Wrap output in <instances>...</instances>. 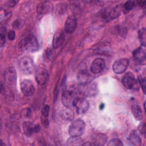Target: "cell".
I'll list each match as a JSON object with an SVG mask.
<instances>
[{
	"label": "cell",
	"instance_id": "1",
	"mask_svg": "<svg viewBox=\"0 0 146 146\" xmlns=\"http://www.w3.org/2000/svg\"><path fill=\"white\" fill-rule=\"evenodd\" d=\"M19 47L27 52H35L39 49V43L37 38L32 34H29L23 38L19 43Z\"/></svg>",
	"mask_w": 146,
	"mask_h": 146
},
{
	"label": "cell",
	"instance_id": "2",
	"mask_svg": "<svg viewBox=\"0 0 146 146\" xmlns=\"http://www.w3.org/2000/svg\"><path fill=\"white\" fill-rule=\"evenodd\" d=\"M21 71L25 75L31 74L35 70V64L33 59L28 56L22 57L19 62Z\"/></svg>",
	"mask_w": 146,
	"mask_h": 146
},
{
	"label": "cell",
	"instance_id": "3",
	"mask_svg": "<svg viewBox=\"0 0 146 146\" xmlns=\"http://www.w3.org/2000/svg\"><path fill=\"white\" fill-rule=\"evenodd\" d=\"M78 98L74 90H65L62 95V102L64 107H71L75 106Z\"/></svg>",
	"mask_w": 146,
	"mask_h": 146
},
{
	"label": "cell",
	"instance_id": "4",
	"mask_svg": "<svg viewBox=\"0 0 146 146\" xmlns=\"http://www.w3.org/2000/svg\"><path fill=\"white\" fill-rule=\"evenodd\" d=\"M85 129V123L81 119H76L71 123L68 132L71 136H80L82 135Z\"/></svg>",
	"mask_w": 146,
	"mask_h": 146
},
{
	"label": "cell",
	"instance_id": "5",
	"mask_svg": "<svg viewBox=\"0 0 146 146\" xmlns=\"http://www.w3.org/2000/svg\"><path fill=\"white\" fill-rule=\"evenodd\" d=\"M3 78L7 87L10 88L14 87L17 82V72L15 68L14 67L6 68L4 71Z\"/></svg>",
	"mask_w": 146,
	"mask_h": 146
},
{
	"label": "cell",
	"instance_id": "6",
	"mask_svg": "<svg viewBox=\"0 0 146 146\" xmlns=\"http://www.w3.org/2000/svg\"><path fill=\"white\" fill-rule=\"evenodd\" d=\"M35 80L40 86L45 84L48 79V72L47 70L43 66H39L35 70Z\"/></svg>",
	"mask_w": 146,
	"mask_h": 146
},
{
	"label": "cell",
	"instance_id": "7",
	"mask_svg": "<svg viewBox=\"0 0 146 146\" xmlns=\"http://www.w3.org/2000/svg\"><path fill=\"white\" fill-rule=\"evenodd\" d=\"M129 64V60L127 58H120L116 60L112 65V70L115 74H120L125 72Z\"/></svg>",
	"mask_w": 146,
	"mask_h": 146
},
{
	"label": "cell",
	"instance_id": "8",
	"mask_svg": "<svg viewBox=\"0 0 146 146\" xmlns=\"http://www.w3.org/2000/svg\"><path fill=\"white\" fill-rule=\"evenodd\" d=\"M20 87L22 93L26 96H31L34 93V86L32 81L29 79L22 80L20 83Z\"/></svg>",
	"mask_w": 146,
	"mask_h": 146
},
{
	"label": "cell",
	"instance_id": "9",
	"mask_svg": "<svg viewBox=\"0 0 146 146\" xmlns=\"http://www.w3.org/2000/svg\"><path fill=\"white\" fill-rule=\"evenodd\" d=\"M105 67V61L102 58L95 59L90 66V70L94 74H99L103 71Z\"/></svg>",
	"mask_w": 146,
	"mask_h": 146
},
{
	"label": "cell",
	"instance_id": "10",
	"mask_svg": "<svg viewBox=\"0 0 146 146\" xmlns=\"http://www.w3.org/2000/svg\"><path fill=\"white\" fill-rule=\"evenodd\" d=\"M75 106L79 114H83L88 110L90 104L85 98H78Z\"/></svg>",
	"mask_w": 146,
	"mask_h": 146
},
{
	"label": "cell",
	"instance_id": "11",
	"mask_svg": "<svg viewBox=\"0 0 146 146\" xmlns=\"http://www.w3.org/2000/svg\"><path fill=\"white\" fill-rule=\"evenodd\" d=\"M53 9L52 3L50 1H42L36 7V13L39 15H44L50 12Z\"/></svg>",
	"mask_w": 146,
	"mask_h": 146
},
{
	"label": "cell",
	"instance_id": "12",
	"mask_svg": "<svg viewBox=\"0 0 146 146\" xmlns=\"http://www.w3.org/2000/svg\"><path fill=\"white\" fill-rule=\"evenodd\" d=\"M144 47L143 46L138 47L133 52L135 60L140 64H144L145 62V50Z\"/></svg>",
	"mask_w": 146,
	"mask_h": 146
},
{
	"label": "cell",
	"instance_id": "13",
	"mask_svg": "<svg viewBox=\"0 0 146 146\" xmlns=\"http://www.w3.org/2000/svg\"><path fill=\"white\" fill-rule=\"evenodd\" d=\"M135 82L136 80L135 76L131 72H128L124 74L121 79L123 84L127 89L132 88L135 84Z\"/></svg>",
	"mask_w": 146,
	"mask_h": 146
},
{
	"label": "cell",
	"instance_id": "14",
	"mask_svg": "<svg viewBox=\"0 0 146 146\" xmlns=\"http://www.w3.org/2000/svg\"><path fill=\"white\" fill-rule=\"evenodd\" d=\"M77 26V20L76 18L73 16L71 15L67 18L65 22L64 30L67 33L71 34L74 32Z\"/></svg>",
	"mask_w": 146,
	"mask_h": 146
},
{
	"label": "cell",
	"instance_id": "15",
	"mask_svg": "<svg viewBox=\"0 0 146 146\" xmlns=\"http://www.w3.org/2000/svg\"><path fill=\"white\" fill-rule=\"evenodd\" d=\"M39 129L38 125H35L30 121H25L23 124V129L25 134L27 137H30L34 133L37 132Z\"/></svg>",
	"mask_w": 146,
	"mask_h": 146
},
{
	"label": "cell",
	"instance_id": "16",
	"mask_svg": "<svg viewBox=\"0 0 146 146\" xmlns=\"http://www.w3.org/2000/svg\"><path fill=\"white\" fill-rule=\"evenodd\" d=\"M64 41V34L63 31L60 30L56 32L52 40V47L54 48H57L61 46Z\"/></svg>",
	"mask_w": 146,
	"mask_h": 146
},
{
	"label": "cell",
	"instance_id": "17",
	"mask_svg": "<svg viewBox=\"0 0 146 146\" xmlns=\"http://www.w3.org/2000/svg\"><path fill=\"white\" fill-rule=\"evenodd\" d=\"M49 111H50V107L48 105H45L41 112V116H40V121L42 124L46 127H48L49 124V120H48V115H49Z\"/></svg>",
	"mask_w": 146,
	"mask_h": 146
},
{
	"label": "cell",
	"instance_id": "18",
	"mask_svg": "<svg viewBox=\"0 0 146 146\" xmlns=\"http://www.w3.org/2000/svg\"><path fill=\"white\" fill-rule=\"evenodd\" d=\"M84 143L83 140L79 136H71L67 141V145L71 146L82 145Z\"/></svg>",
	"mask_w": 146,
	"mask_h": 146
},
{
	"label": "cell",
	"instance_id": "19",
	"mask_svg": "<svg viewBox=\"0 0 146 146\" xmlns=\"http://www.w3.org/2000/svg\"><path fill=\"white\" fill-rule=\"evenodd\" d=\"M130 144L133 145H140L141 144V140L139 135L135 131L132 132L128 137Z\"/></svg>",
	"mask_w": 146,
	"mask_h": 146
},
{
	"label": "cell",
	"instance_id": "20",
	"mask_svg": "<svg viewBox=\"0 0 146 146\" xmlns=\"http://www.w3.org/2000/svg\"><path fill=\"white\" fill-rule=\"evenodd\" d=\"M132 112L136 120H141L142 119V112L140 107L137 104H133L132 106Z\"/></svg>",
	"mask_w": 146,
	"mask_h": 146
},
{
	"label": "cell",
	"instance_id": "21",
	"mask_svg": "<svg viewBox=\"0 0 146 146\" xmlns=\"http://www.w3.org/2000/svg\"><path fill=\"white\" fill-rule=\"evenodd\" d=\"M63 118L67 120H72L74 119V112L69 107H66L62 111L61 113Z\"/></svg>",
	"mask_w": 146,
	"mask_h": 146
},
{
	"label": "cell",
	"instance_id": "22",
	"mask_svg": "<svg viewBox=\"0 0 146 146\" xmlns=\"http://www.w3.org/2000/svg\"><path fill=\"white\" fill-rule=\"evenodd\" d=\"M77 79L79 83L81 84H85L89 80V75L85 71L80 72L77 76Z\"/></svg>",
	"mask_w": 146,
	"mask_h": 146
},
{
	"label": "cell",
	"instance_id": "23",
	"mask_svg": "<svg viewBox=\"0 0 146 146\" xmlns=\"http://www.w3.org/2000/svg\"><path fill=\"white\" fill-rule=\"evenodd\" d=\"M97 87L96 85L94 83L93 84H90L88 85V86L87 87L85 92L86 95H87L88 96H95V95H96L97 93Z\"/></svg>",
	"mask_w": 146,
	"mask_h": 146
},
{
	"label": "cell",
	"instance_id": "24",
	"mask_svg": "<svg viewBox=\"0 0 146 146\" xmlns=\"http://www.w3.org/2000/svg\"><path fill=\"white\" fill-rule=\"evenodd\" d=\"M145 29L144 28L141 29L139 32V39L140 40V43L141 44V46L145 47V36H146V34H145Z\"/></svg>",
	"mask_w": 146,
	"mask_h": 146
},
{
	"label": "cell",
	"instance_id": "25",
	"mask_svg": "<svg viewBox=\"0 0 146 146\" xmlns=\"http://www.w3.org/2000/svg\"><path fill=\"white\" fill-rule=\"evenodd\" d=\"M24 25V21L22 19H17L15 20L13 23L12 26L15 29H21Z\"/></svg>",
	"mask_w": 146,
	"mask_h": 146
},
{
	"label": "cell",
	"instance_id": "26",
	"mask_svg": "<svg viewBox=\"0 0 146 146\" xmlns=\"http://www.w3.org/2000/svg\"><path fill=\"white\" fill-rule=\"evenodd\" d=\"M107 145L110 146H120L123 145V143L120 139L117 138H113L111 139L108 141Z\"/></svg>",
	"mask_w": 146,
	"mask_h": 146
},
{
	"label": "cell",
	"instance_id": "27",
	"mask_svg": "<svg viewBox=\"0 0 146 146\" xmlns=\"http://www.w3.org/2000/svg\"><path fill=\"white\" fill-rule=\"evenodd\" d=\"M6 30L5 28H2L1 29L0 36H1V46L2 47L6 42Z\"/></svg>",
	"mask_w": 146,
	"mask_h": 146
},
{
	"label": "cell",
	"instance_id": "28",
	"mask_svg": "<svg viewBox=\"0 0 146 146\" xmlns=\"http://www.w3.org/2000/svg\"><path fill=\"white\" fill-rule=\"evenodd\" d=\"M135 5V2L132 1H128L124 4V9L126 11H130L134 7Z\"/></svg>",
	"mask_w": 146,
	"mask_h": 146
},
{
	"label": "cell",
	"instance_id": "29",
	"mask_svg": "<svg viewBox=\"0 0 146 146\" xmlns=\"http://www.w3.org/2000/svg\"><path fill=\"white\" fill-rule=\"evenodd\" d=\"M139 80L140 86H141V87L143 88V91L145 93V79L144 78L140 76L139 78Z\"/></svg>",
	"mask_w": 146,
	"mask_h": 146
},
{
	"label": "cell",
	"instance_id": "30",
	"mask_svg": "<svg viewBox=\"0 0 146 146\" xmlns=\"http://www.w3.org/2000/svg\"><path fill=\"white\" fill-rule=\"evenodd\" d=\"M7 36L9 40H13L15 39V33L14 30H10L8 34H7Z\"/></svg>",
	"mask_w": 146,
	"mask_h": 146
},
{
	"label": "cell",
	"instance_id": "31",
	"mask_svg": "<svg viewBox=\"0 0 146 146\" xmlns=\"http://www.w3.org/2000/svg\"><path fill=\"white\" fill-rule=\"evenodd\" d=\"M23 115L26 117H29L31 115V111L29 108H26L23 110Z\"/></svg>",
	"mask_w": 146,
	"mask_h": 146
},
{
	"label": "cell",
	"instance_id": "32",
	"mask_svg": "<svg viewBox=\"0 0 146 146\" xmlns=\"http://www.w3.org/2000/svg\"><path fill=\"white\" fill-rule=\"evenodd\" d=\"M18 2V1H9L7 2V6L9 7H13Z\"/></svg>",
	"mask_w": 146,
	"mask_h": 146
},
{
	"label": "cell",
	"instance_id": "33",
	"mask_svg": "<svg viewBox=\"0 0 146 146\" xmlns=\"http://www.w3.org/2000/svg\"><path fill=\"white\" fill-rule=\"evenodd\" d=\"M145 124L144 123L143 124H140V125L139 126V131L142 133H145Z\"/></svg>",
	"mask_w": 146,
	"mask_h": 146
}]
</instances>
